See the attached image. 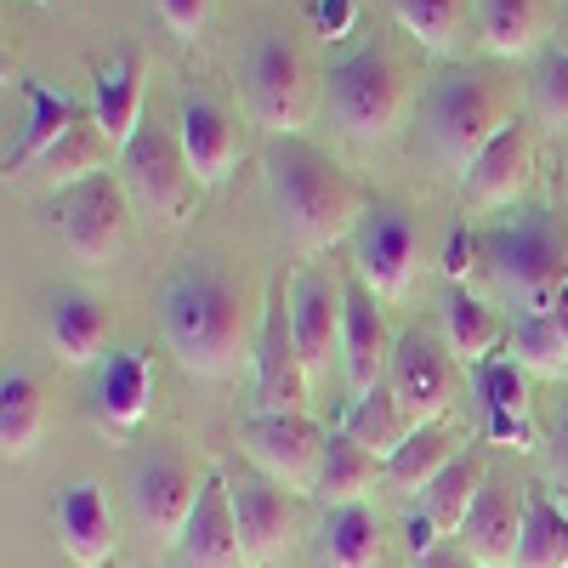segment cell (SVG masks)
Returning a JSON list of instances; mask_svg holds the SVG:
<instances>
[{"instance_id":"44","label":"cell","mask_w":568,"mask_h":568,"mask_svg":"<svg viewBox=\"0 0 568 568\" xmlns=\"http://www.w3.org/2000/svg\"><path fill=\"white\" fill-rule=\"evenodd\" d=\"M551 307H557V318H562V324H568V284H562V296H557V302H551Z\"/></svg>"},{"instance_id":"22","label":"cell","mask_w":568,"mask_h":568,"mask_svg":"<svg viewBox=\"0 0 568 568\" xmlns=\"http://www.w3.org/2000/svg\"><path fill=\"white\" fill-rule=\"evenodd\" d=\"M149 404H154V364L149 353H109L103 369H98V387H91V409L109 433H136L149 420Z\"/></svg>"},{"instance_id":"16","label":"cell","mask_w":568,"mask_h":568,"mask_svg":"<svg viewBox=\"0 0 568 568\" xmlns=\"http://www.w3.org/2000/svg\"><path fill=\"white\" fill-rule=\"evenodd\" d=\"M524 511H529V495L524 484H511V478H495L489 471V484L478 495V506L466 511V557L478 562V568H517V540H524Z\"/></svg>"},{"instance_id":"17","label":"cell","mask_w":568,"mask_h":568,"mask_svg":"<svg viewBox=\"0 0 568 568\" xmlns=\"http://www.w3.org/2000/svg\"><path fill=\"white\" fill-rule=\"evenodd\" d=\"M176 142H182L187 165H194L200 187L227 182L233 165L245 160L240 120H233L222 103H211V98H182V103H176Z\"/></svg>"},{"instance_id":"34","label":"cell","mask_w":568,"mask_h":568,"mask_svg":"<svg viewBox=\"0 0 568 568\" xmlns=\"http://www.w3.org/2000/svg\"><path fill=\"white\" fill-rule=\"evenodd\" d=\"M460 449H455V433L444 420H433V426H415V433L398 444V455L387 460V478L404 489V495H420L426 484L438 478V471L455 460Z\"/></svg>"},{"instance_id":"36","label":"cell","mask_w":568,"mask_h":568,"mask_svg":"<svg viewBox=\"0 0 568 568\" xmlns=\"http://www.w3.org/2000/svg\"><path fill=\"white\" fill-rule=\"evenodd\" d=\"M517 568H568V506L551 495H529Z\"/></svg>"},{"instance_id":"21","label":"cell","mask_w":568,"mask_h":568,"mask_svg":"<svg viewBox=\"0 0 568 568\" xmlns=\"http://www.w3.org/2000/svg\"><path fill=\"white\" fill-rule=\"evenodd\" d=\"M58 535H63V551L80 568H109L114 562V511H109V495H103L98 478H74L58 495Z\"/></svg>"},{"instance_id":"9","label":"cell","mask_w":568,"mask_h":568,"mask_svg":"<svg viewBox=\"0 0 568 568\" xmlns=\"http://www.w3.org/2000/svg\"><path fill=\"white\" fill-rule=\"evenodd\" d=\"M353 267L375 302H404L420 278V227L398 205H375L353 233Z\"/></svg>"},{"instance_id":"14","label":"cell","mask_w":568,"mask_h":568,"mask_svg":"<svg viewBox=\"0 0 568 568\" xmlns=\"http://www.w3.org/2000/svg\"><path fill=\"white\" fill-rule=\"evenodd\" d=\"M227 495H233V524H240L251 568H267L273 557L291 551L296 524H302V506H296L291 489L262 478V471H251V478H227Z\"/></svg>"},{"instance_id":"40","label":"cell","mask_w":568,"mask_h":568,"mask_svg":"<svg viewBox=\"0 0 568 568\" xmlns=\"http://www.w3.org/2000/svg\"><path fill=\"white\" fill-rule=\"evenodd\" d=\"M160 7V23L176 34V40H194L205 23H211V0H154Z\"/></svg>"},{"instance_id":"32","label":"cell","mask_w":568,"mask_h":568,"mask_svg":"<svg viewBox=\"0 0 568 568\" xmlns=\"http://www.w3.org/2000/svg\"><path fill=\"white\" fill-rule=\"evenodd\" d=\"M393 18L426 52H455L466 40V23H478V0H393Z\"/></svg>"},{"instance_id":"4","label":"cell","mask_w":568,"mask_h":568,"mask_svg":"<svg viewBox=\"0 0 568 568\" xmlns=\"http://www.w3.org/2000/svg\"><path fill=\"white\" fill-rule=\"evenodd\" d=\"M511 98H506V80L489 69H449L433 98H426V136H433V154L444 165H455L460 176L471 171L489 142L511 125Z\"/></svg>"},{"instance_id":"11","label":"cell","mask_w":568,"mask_h":568,"mask_svg":"<svg viewBox=\"0 0 568 568\" xmlns=\"http://www.w3.org/2000/svg\"><path fill=\"white\" fill-rule=\"evenodd\" d=\"M245 444H251V460L262 466V478L284 484L291 495H318L329 438L318 433L313 415H251Z\"/></svg>"},{"instance_id":"38","label":"cell","mask_w":568,"mask_h":568,"mask_svg":"<svg viewBox=\"0 0 568 568\" xmlns=\"http://www.w3.org/2000/svg\"><path fill=\"white\" fill-rule=\"evenodd\" d=\"M103 160H109V136L98 131V120H80L58 149L40 160V171L52 187H80L91 176H103Z\"/></svg>"},{"instance_id":"29","label":"cell","mask_w":568,"mask_h":568,"mask_svg":"<svg viewBox=\"0 0 568 568\" xmlns=\"http://www.w3.org/2000/svg\"><path fill=\"white\" fill-rule=\"evenodd\" d=\"M375 478H387V460L369 455L364 444H353L347 433H329V449H324V471H318V500L336 511V506H358Z\"/></svg>"},{"instance_id":"28","label":"cell","mask_w":568,"mask_h":568,"mask_svg":"<svg viewBox=\"0 0 568 568\" xmlns=\"http://www.w3.org/2000/svg\"><path fill=\"white\" fill-rule=\"evenodd\" d=\"M484 484H489V466H484L478 455H455L438 478L420 489V511L433 517L438 535H460V529H466V511L478 506Z\"/></svg>"},{"instance_id":"46","label":"cell","mask_w":568,"mask_h":568,"mask_svg":"<svg viewBox=\"0 0 568 568\" xmlns=\"http://www.w3.org/2000/svg\"><path fill=\"white\" fill-rule=\"evenodd\" d=\"M562 12H568V0H562Z\"/></svg>"},{"instance_id":"43","label":"cell","mask_w":568,"mask_h":568,"mask_svg":"<svg viewBox=\"0 0 568 568\" xmlns=\"http://www.w3.org/2000/svg\"><path fill=\"white\" fill-rule=\"evenodd\" d=\"M318 23H329V34H336L347 23V0H318Z\"/></svg>"},{"instance_id":"19","label":"cell","mask_w":568,"mask_h":568,"mask_svg":"<svg viewBox=\"0 0 568 568\" xmlns=\"http://www.w3.org/2000/svg\"><path fill=\"white\" fill-rule=\"evenodd\" d=\"M529 176H535V131L524 120H511L489 142V149L471 160V171L460 176V187H466V205L495 211V205H511L517 194H524Z\"/></svg>"},{"instance_id":"7","label":"cell","mask_w":568,"mask_h":568,"mask_svg":"<svg viewBox=\"0 0 568 568\" xmlns=\"http://www.w3.org/2000/svg\"><path fill=\"white\" fill-rule=\"evenodd\" d=\"M120 182H125L131 205L149 211L154 222H182L200 194V176L187 165L176 131H165V125H142L120 149Z\"/></svg>"},{"instance_id":"35","label":"cell","mask_w":568,"mask_h":568,"mask_svg":"<svg viewBox=\"0 0 568 568\" xmlns=\"http://www.w3.org/2000/svg\"><path fill=\"white\" fill-rule=\"evenodd\" d=\"M324 551L336 568H375L382 562V517H375L369 500L358 506H336L324 529Z\"/></svg>"},{"instance_id":"5","label":"cell","mask_w":568,"mask_h":568,"mask_svg":"<svg viewBox=\"0 0 568 568\" xmlns=\"http://www.w3.org/2000/svg\"><path fill=\"white\" fill-rule=\"evenodd\" d=\"M324 80H329V109H336L342 131L358 136V142L393 136L409 114V98H415L409 63L398 52H387V45H358V52L342 58Z\"/></svg>"},{"instance_id":"18","label":"cell","mask_w":568,"mask_h":568,"mask_svg":"<svg viewBox=\"0 0 568 568\" xmlns=\"http://www.w3.org/2000/svg\"><path fill=\"white\" fill-rule=\"evenodd\" d=\"M393 329L382 318V307H375V296L364 291V284H347V313H342V375L353 398L387 387V369H393Z\"/></svg>"},{"instance_id":"31","label":"cell","mask_w":568,"mask_h":568,"mask_svg":"<svg viewBox=\"0 0 568 568\" xmlns=\"http://www.w3.org/2000/svg\"><path fill=\"white\" fill-rule=\"evenodd\" d=\"M342 433H347L353 444H364L369 455L393 460V455H398V444L415 433V426H409L404 404L393 398V387H375V393H364V398H353V404H347Z\"/></svg>"},{"instance_id":"23","label":"cell","mask_w":568,"mask_h":568,"mask_svg":"<svg viewBox=\"0 0 568 568\" xmlns=\"http://www.w3.org/2000/svg\"><path fill=\"white\" fill-rule=\"evenodd\" d=\"M142 98H149V69H142V52H120L114 63L98 69L91 80V120L109 136V149H125V142L142 131Z\"/></svg>"},{"instance_id":"15","label":"cell","mask_w":568,"mask_h":568,"mask_svg":"<svg viewBox=\"0 0 568 568\" xmlns=\"http://www.w3.org/2000/svg\"><path fill=\"white\" fill-rule=\"evenodd\" d=\"M171 551H176V568H251L240 524H233V495H227V471L222 466L205 471L200 506H194V517H187V529H182V540Z\"/></svg>"},{"instance_id":"10","label":"cell","mask_w":568,"mask_h":568,"mask_svg":"<svg viewBox=\"0 0 568 568\" xmlns=\"http://www.w3.org/2000/svg\"><path fill=\"white\" fill-rule=\"evenodd\" d=\"M307 364L291 329V291L273 284L256 324V409L251 415H307Z\"/></svg>"},{"instance_id":"39","label":"cell","mask_w":568,"mask_h":568,"mask_svg":"<svg viewBox=\"0 0 568 568\" xmlns=\"http://www.w3.org/2000/svg\"><path fill=\"white\" fill-rule=\"evenodd\" d=\"M529 98H535V114L546 125L568 131V52H540L535 80H529Z\"/></svg>"},{"instance_id":"47","label":"cell","mask_w":568,"mask_h":568,"mask_svg":"<svg viewBox=\"0 0 568 568\" xmlns=\"http://www.w3.org/2000/svg\"><path fill=\"white\" fill-rule=\"evenodd\" d=\"M471 568H478V562H471Z\"/></svg>"},{"instance_id":"33","label":"cell","mask_w":568,"mask_h":568,"mask_svg":"<svg viewBox=\"0 0 568 568\" xmlns=\"http://www.w3.org/2000/svg\"><path fill=\"white\" fill-rule=\"evenodd\" d=\"M540 23H546V0H478V34L495 58L535 52Z\"/></svg>"},{"instance_id":"8","label":"cell","mask_w":568,"mask_h":568,"mask_svg":"<svg viewBox=\"0 0 568 568\" xmlns=\"http://www.w3.org/2000/svg\"><path fill=\"white\" fill-rule=\"evenodd\" d=\"M125 216H131L125 182L103 171L58 194V240L80 267H109L125 245Z\"/></svg>"},{"instance_id":"20","label":"cell","mask_w":568,"mask_h":568,"mask_svg":"<svg viewBox=\"0 0 568 568\" xmlns=\"http://www.w3.org/2000/svg\"><path fill=\"white\" fill-rule=\"evenodd\" d=\"M342 313H347V291H336L329 278L307 273L291 284V329L307 375H324L329 364H342Z\"/></svg>"},{"instance_id":"12","label":"cell","mask_w":568,"mask_h":568,"mask_svg":"<svg viewBox=\"0 0 568 568\" xmlns=\"http://www.w3.org/2000/svg\"><path fill=\"white\" fill-rule=\"evenodd\" d=\"M200 489H205V478H194V466H187L182 455H171V449L149 455L131 471V517H136V529L149 535L154 546H176L182 529H187V517H194V506H200Z\"/></svg>"},{"instance_id":"13","label":"cell","mask_w":568,"mask_h":568,"mask_svg":"<svg viewBox=\"0 0 568 568\" xmlns=\"http://www.w3.org/2000/svg\"><path fill=\"white\" fill-rule=\"evenodd\" d=\"M387 387H393V398L404 404L409 426L444 420L449 404H455V353H449V342L426 336V329H404L398 347H393Z\"/></svg>"},{"instance_id":"24","label":"cell","mask_w":568,"mask_h":568,"mask_svg":"<svg viewBox=\"0 0 568 568\" xmlns=\"http://www.w3.org/2000/svg\"><path fill=\"white\" fill-rule=\"evenodd\" d=\"M484 393V433L506 449H535V420H529V369L517 358H489L478 369Z\"/></svg>"},{"instance_id":"2","label":"cell","mask_w":568,"mask_h":568,"mask_svg":"<svg viewBox=\"0 0 568 568\" xmlns=\"http://www.w3.org/2000/svg\"><path fill=\"white\" fill-rule=\"evenodd\" d=\"M267 194H273V211H278V227L291 233V245L302 256H318L329 245H342L347 233H358V222L369 216L364 205V187L318 149L296 136H278L267 160Z\"/></svg>"},{"instance_id":"25","label":"cell","mask_w":568,"mask_h":568,"mask_svg":"<svg viewBox=\"0 0 568 568\" xmlns=\"http://www.w3.org/2000/svg\"><path fill=\"white\" fill-rule=\"evenodd\" d=\"M109 302L103 296H85V291H58L52 307H45V342L63 364H98L109 347Z\"/></svg>"},{"instance_id":"6","label":"cell","mask_w":568,"mask_h":568,"mask_svg":"<svg viewBox=\"0 0 568 568\" xmlns=\"http://www.w3.org/2000/svg\"><path fill=\"white\" fill-rule=\"evenodd\" d=\"M245 103L251 120L273 136H296L318 109V69L291 34H262L245 63Z\"/></svg>"},{"instance_id":"30","label":"cell","mask_w":568,"mask_h":568,"mask_svg":"<svg viewBox=\"0 0 568 568\" xmlns=\"http://www.w3.org/2000/svg\"><path fill=\"white\" fill-rule=\"evenodd\" d=\"M45 433V393L29 369H7L0 375V455L23 460Z\"/></svg>"},{"instance_id":"45","label":"cell","mask_w":568,"mask_h":568,"mask_svg":"<svg viewBox=\"0 0 568 568\" xmlns=\"http://www.w3.org/2000/svg\"><path fill=\"white\" fill-rule=\"evenodd\" d=\"M29 7H52V0H29Z\"/></svg>"},{"instance_id":"26","label":"cell","mask_w":568,"mask_h":568,"mask_svg":"<svg viewBox=\"0 0 568 568\" xmlns=\"http://www.w3.org/2000/svg\"><path fill=\"white\" fill-rule=\"evenodd\" d=\"M23 98H29V125H23V136H18V149L7 154V176H18L23 165H40L80 120H91V109H80L69 91H52V85L23 80Z\"/></svg>"},{"instance_id":"42","label":"cell","mask_w":568,"mask_h":568,"mask_svg":"<svg viewBox=\"0 0 568 568\" xmlns=\"http://www.w3.org/2000/svg\"><path fill=\"white\" fill-rule=\"evenodd\" d=\"M409 568H471V557H466V551H455L449 540H438L433 551H420Z\"/></svg>"},{"instance_id":"41","label":"cell","mask_w":568,"mask_h":568,"mask_svg":"<svg viewBox=\"0 0 568 568\" xmlns=\"http://www.w3.org/2000/svg\"><path fill=\"white\" fill-rule=\"evenodd\" d=\"M478 251H484V245L471 240L466 227H455V233H449V245H444V273H449V278L460 284V278H466L471 267H478Z\"/></svg>"},{"instance_id":"3","label":"cell","mask_w":568,"mask_h":568,"mask_svg":"<svg viewBox=\"0 0 568 568\" xmlns=\"http://www.w3.org/2000/svg\"><path fill=\"white\" fill-rule=\"evenodd\" d=\"M489 278L500 302L511 307V318L524 313H546L562 284H568V233L551 211H517L511 222H500L489 233Z\"/></svg>"},{"instance_id":"37","label":"cell","mask_w":568,"mask_h":568,"mask_svg":"<svg viewBox=\"0 0 568 568\" xmlns=\"http://www.w3.org/2000/svg\"><path fill=\"white\" fill-rule=\"evenodd\" d=\"M511 358L524 369H535V375H562L568 369V324L557 318V307L511 318Z\"/></svg>"},{"instance_id":"1","label":"cell","mask_w":568,"mask_h":568,"mask_svg":"<svg viewBox=\"0 0 568 568\" xmlns=\"http://www.w3.org/2000/svg\"><path fill=\"white\" fill-rule=\"evenodd\" d=\"M165 347L194 382H222L245 358V296L216 262H182L160 291Z\"/></svg>"},{"instance_id":"27","label":"cell","mask_w":568,"mask_h":568,"mask_svg":"<svg viewBox=\"0 0 568 568\" xmlns=\"http://www.w3.org/2000/svg\"><path fill=\"white\" fill-rule=\"evenodd\" d=\"M506 336H511V329H506V318H500L489 302H478L471 291H460V284H455V291H449V302H444V342H449L455 364L484 369Z\"/></svg>"}]
</instances>
